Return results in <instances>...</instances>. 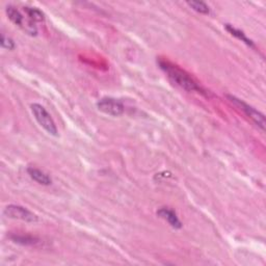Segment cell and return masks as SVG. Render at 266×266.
Returning <instances> with one entry per match:
<instances>
[{
    "label": "cell",
    "mask_w": 266,
    "mask_h": 266,
    "mask_svg": "<svg viewBox=\"0 0 266 266\" xmlns=\"http://www.w3.org/2000/svg\"><path fill=\"white\" fill-rule=\"evenodd\" d=\"M159 68H161L164 72L168 75V77L178 86H180L183 90L187 92H198L203 93L200 85L194 81L189 74H187L184 70L176 66L169 61L159 60L158 61Z\"/></svg>",
    "instance_id": "6da1fadb"
},
{
    "label": "cell",
    "mask_w": 266,
    "mask_h": 266,
    "mask_svg": "<svg viewBox=\"0 0 266 266\" xmlns=\"http://www.w3.org/2000/svg\"><path fill=\"white\" fill-rule=\"evenodd\" d=\"M30 109H31V113H32L35 121L39 123V125L47 133H49L52 136H58L59 135V131H58V127L56 125V122H55V120L52 119L50 114L46 111L44 106H42L39 103H33V104H31Z\"/></svg>",
    "instance_id": "7a4b0ae2"
},
{
    "label": "cell",
    "mask_w": 266,
    "mask_h": 266,
    "mask_svg": "<svg viewBox=\"0 0 266 266\" xmlns=\"http://www.w3.org/2000/svg\"><path fill=\"white\" fill-rule=\"evenodd\" d=\"M227 99L231 102L233 105H235L239 111L243 112V114L247 118L251 119L262 131L265 130V117L262 113H260L259 111L254 109L253 106L249 105L247 103H245L243 100L238 99L237 97H235L233 95H227Z\"/></svg>",
    "instance_id": "3957f363"
},
{
    "label": "cell",
    "mask_w": 266,
    "mask_h": 266,
    "mask_svg": "<svg viewBox=\"0 0 266 266\" xmlns=\"http://www.w3.org/2000/svg\"><path fill=\"white\" fill-rule=\"evenodd\" d=\"M4 215L9 219L22 221L26 223H37L39 221V218L35 216L33 212L20 205H8L4 210Z\"/></svg>",
    "instance_id": "277c9868"
},
{
    "label": "cell",
    "mask_w": 266,
    "mask_h": 266,
    "mask_svg": "<svg viewBox=\"0 0 266 266\" xmlns=\"http://www.w3.org/2000/svg\"><path fill=\"white\" fill-rule=\"evenodd\" d=\"M97 109L99 112L111 116V117H120L125 112L124 104L115 98L105 97L97 102Z\"/></svg>",
    "instance_id": "5b68a950"
},
{
    "label": "cell",
    "mask_w": 266,
    "mask_h": 266,
    "mask_svg": "<svg viewBox=\"0 0 266 266\" xmlns=\"http://www.w3.org/2000/svg\"><path fill=\"white\" fill-rule=\"evenodd\" d=\"M6 13H7V16L9 17V19L15 25L21 27L22 29L25 30V32H27L30 35H37L38 29H37V27L34 26L33 22L31 20L25 21L22 14L19 11H18L15 7H12V6L7 7Z\"/></svg>",
    "instance_id": "8992f818"
},
{
    "label": "cell",
    "mask_w": 266,
    "mask_h": 266,
    "mask_svg": "<svg viewBox=\"0 0 266 266\" xmlns=\"http://www.w3.org/2000/svg\"><path fill=\"white\" fill-rule=\"evenodd\" d=\"M157 216L161 219L167 221L169 223V225L174 229L179 230L182 228V223L179 220L178 216H177V214L174 210H172L170 208L163 207L161 209H158L157 210Z\"/></svg>",
    "instance_id": "52a82bcc"
},
{
    "label": "cell",
    "mask_w": 266,
    "mask_h": 266,
    "mask_svg": "<svg viewBox=\"0 0 266 266\" xmlns=\"http://www.w3.org/2000/svg\"><path fill=\"white\" fill-rule=\"evenodd\" d=\"M27 174L29 175L30 178L35 181L37 183L41 184V185H45L48 186L52 183V180L50 177L44 173L43 171L39 170V169H35V168H28L27 169Z\"/></svg>",
    "instance_id": "ba28073f"
},
{
    "label": "cell",
    "mask_w": 266,
    "mask_h": 266,
    "mask_svg": "<svg viewBox=\"0 0 266 266\" xmlns=\"http://www.w3.org/2000/svg\"><path fill=\"white\" fill-rule=\"evenodd\" d=\"M225 28H226V30H227L229 33H231V34L233 35V37H235V38L238 39L239 41L243 42L245 45H247V46L251 47V48H255V44H254V42H253L251 39L247 38L246 35H245V33H244L242 30H240V29H238V28H235L233 25H230V24H226V25H225Z\"/></svg>",
    "instance_id": "9c48e42d"
},
{
    "label": "cell",
    "mask_w": 266,
    "mask_h": 266,
    "mask_svg": "<svg viewBox=\"0 0 266 266\" xmlns=\"http://www.w3.org/2000/svg\"><path fill=\"white\" fill-rule=\"evenodd\" d=\"M10 238L18 244H21V245H34L35 243H38L40 240L38 238H35L33 236L30 235H17V234H13L10 236Z\"/></svg>",
    "instance_id": "30bf717a"
},
{
    "label": "cell",
    "mask_w": 266,
    "mask_h": 266,
    "mask_svg": "<svg viewBox=\"0 0 266 266\" xmlns=\"http://www.w3.org/2000/svg\"><path fill=\"white\" fill-rule=\"evenodd\" d=\"M24 11H25L26 15L28 16L29 20H31L32 22H43L45 20L44 13L37 8L25 7Z\"/></svg>",
    "instance_id": "8fae6325"
},
{
    "label": "cell",
    "mask_w": 266,
    "mask_h": 266,
    "mask_svg": "<svg viewBox=\"0 0 266 266\" xmlns=\"http://www.w3.org/2000/svg\"><path fill=\"white\" fill-rule=\"evenodd\" d=\"M186 4L190 9H192L194 12H197L199 14H202V15L210 14L209 7L203 2H187Z\"/></svg>",
    "instance_id": "7c38bea8"
},
{
    "label": "cell",
    "mask_w": 266,
    "mask_h": 266,
    "mask_svg": "<svg viewBox=\"0 0 266 266\" xmlns=\"http://www.w3.org/2000/svg\"><path fill=\"white\" fill-rule=\"evenodd\" d=\"M0 45H2L4 49H7V50H14L16 48L15 42L11 38L5 35L4 33L2 34V41H0Z\"/></svg>",
    "instance_id": "4fadbf2b"
}]
</instances>
